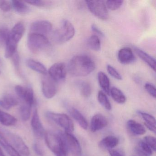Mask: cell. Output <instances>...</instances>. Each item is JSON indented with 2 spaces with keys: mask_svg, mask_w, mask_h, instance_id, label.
<instances>
[{
  "mask_svg": "<svg viewBox=\"0 0 156 156\" xmlns=\"http://www.w3.org/2000/svg\"><path fill=\"white\" fill-rule=\"evenodd\" d=\"M98 99L100 104L108 110L111 109V105L106 94L102 91H99Z\"/></svg>",
  "mask_w": 156,
  "mask_h": 156,
  "instance_id": "obj_32",
  "label": "cell"
},
{
  "mask_svg": "<svg viewBox=\"0 0 156 156\" xmlns=\"http://www.w3.org/2000/svg\"><path fill=\"white\" fill-rule=\"evenodd\" d=\"M91 29H92V31L94 33H95L97 34L98 35H100L101 36H104V34L101 31V30L95 25V24H93L91 26Z\"/></svg>",
  "mask_w": 156,
  "mask_h": 156,
  "instance_id": "obj_42",
  "label": "cell"
},
{
  "mask_svg": "<svg viewBox=\"0 0 156 156\" xmlns=\"http://www.w3.org/2000/svg\"><path fill=\"white\" fill-rule=\"evenodd\" d=\"M108 124V121L105 116L100 114H97L92 117L90 129L92 132H96L106 126Z\"/></svg>",
  "mask_w": 156,
  "mask_h": 156,
  "instance_id": "obj_15",
  "label": "cell"
},
{
  "mask_svg": "<svg viewBox=\"0 0 156 156\" xmlns=\"http://www.w3.org/2000/svg\"><path fill=\"white\" fill-rule=\"evenodd\" d=\"M107 70L109 74L115 79L118 80H121L122 77L119 73L110 65H108L107 66Z\"/></svg>",
  "mask_w": 156,
  "mask_h": 156,
  "instance_id": "obj_36",
  "label": "cell"
},
{
  "mask_svg": "<svg viewBox=\"0 0 156 156\" xmlns=\"http://www.w3.org/2000/svg\"><path fill=\"white\" fill-rule=\"evenodd\" d=\"M12 57H13V61L16 67H19V56L18 53H16Z\"/></svg>",
  "mask_w": 156,
  "mask_h": 156,
  "instance_id": "obj_43",
  "label": "cell"
},
{
  "mask_svg": "<svg viewBox=\"0 0 156 156\" xmlns=\"http://www.w3.org/2000/svg\"><path fill=\"white\" fill-rule=\"evenodd\" d=\"M49 44V40L44 35L30 33L28 36L27 41L28 48L33 53H37L42 51Z\"/></svg>",
  "mask_w": 156,
  "mask_h": 156,
  "instance_id": "obj_4",
  "label": "cell"
},
{
  "mask_svg": "<svg viewBox=\"0 0 156 156\" xmlns=\"http://www.w3.org/2000/svg\"><path fill=\"white\" fill-rule=\"evenodd\" d=\"M81 94L84 98H88L92 93L91 85L87 82H82L80 84Z\"/></svg>",
  "mask_w": 156,
  "mask_h": 156,
  "instance_id": "obj_33",
  "label": "cell"
},
{
  "mask_svg": "<svg viewBox=\"0 0 156 156\" xmlns=\"http://www.w3.org/2000/svg\"><path fill=\"white\" fill-rule=\"evenodd\" d=\"M25 3H28L30 5L36 7H44L48 5L49 2L44 1H26L24 2Z\"/></svg>",
  "mask_w": 156,
  "mask_h": 156,
  "instance_id": "obj_39",
  "label": "cell"
},
{
  "mask_svg": "<svg viewBox=\"0 0 156 156\" xmlns=\"http://www.w3.org/2000/svg\"><path fill=\"white\" fill-rule=\"evenodd\" d=\"M60 134L64 141L67 150L74 156H81L82 148L77 139L71 133L66 131L60 133Z\"/></svg>",
  "mask_w": 156,
  "mask_h": 156,
  "instance_id": "obj_8",
  "label": "cell"
},
{
  "mask_svg": "<svg viewBox=\"0 0 156 156\" xmlns=\"http://www.w3.org/2000/svg\"><path fill=\"white\" fill-rule=\"evenodd\" d=\"M109 153L110 156H123L118 151L113 150H109Z\"/></svg>",
  "mask_w": 156,
  "mask_h": 156,
  "instance_id": "obj_44",
  "label": "cell"
},
{
  "mask_svg": "<svg viewBox=\"0 0 156 156\" xmlns=\"http://www.w3.org/2000/svg\"><path fill=\"white\" fill-rule=\"evenodd\" d=\"M0 156H5L4 153H3V151L1 148V147H0Z\"/></svg>",
  "mask_w": 156,
  "mask_h": 156,
  "instance_id": "obj_45",
  "label": "cell"
},
{
  "mask_svg": "<svg viewBox=\"0 0 156 156\" xmlns=\"http://www.w3.org/2000/svg\"><path fill=\"white\" fill-rule=\"evenodd\" d=\"M33 149L35 153L38 156H44V151L41 144L38 143H34L33 145Z\"/></svg>",
  "mask_w": 156,
  "mask_h": 156,
  "instance_id": "obj_41",
  "label": "cell"
},
{
  "mask_svg": "<svg viewBox=\"0 0 156 156\" xmlns=\"http://www.w3.org/2000/svg\"><path fill=\"white\" fill-rule=\"evenodd\" d=\"M11 3L7 1H0V9L5 12H8L10 10Z\"/></svg>",
  "mask_w": 156,
  "mask_h": 156,
  "instance_id": "obj_40",
  "label": "cell"
},
{
  "mask_svg": "<svg viewBox=\"0 0 156 156\" xmlns=\"http://www.w3.org/2000/svg\"><path fill=\"white\" fill-rule=\"evenodd\" d=\"M32 107V106L24 103L21 106L20 108V114L22 119L23 121H27L30 119Z\"/></svg>",
  "mask_w": 156,
  "mask_h": 156,
  "instance_id": "obj_31",
  "label": "cell"
},
{
  "mask_svg": "<svg viewBox=\"0 0 156 156\" xmlns=\"http://www.w3.org/2000/svg\"><path fill=\"white\" fill-rule=\"evenodd\" d=\"M136 151L140 156H152V150L144 141L139 142Z\"/></svg>",
  "mask_w": 156,
  "mask_h": 156,
  "instance_id": "obj_27",
  "label": "cell"
},
{
  "mask_svg": "<svg viewBox=\"0 0 156 156\" xmlns=\"http://www.w3.org/2000/svg\"><path fill=\"white\" fill-rule=\"evenodd\" d=\"M139 114L145 121V126L149 130L156 133V120L155 118L147 113L140 112Z\"/></svg>",
  "mask_w": 156,
  "mask_h": 156,
  "instance_id": "obj_25",
  "label": "cell"
},
{
  "mask_svg": "<svg viewBox=\"0 0 156 156\" xmlns=\"http://www.w3.org/2000/svg\"><path fill=\"white\" fill-rule=\"evenodd\" d=\"M143 141L154 151H156V138L151 136H147L144 138Z\"/></svg>",
  "mask_w": 156,
  "mask_h": 156,
  "instance_id": "obj_37",
  "label": "cell"
},
{
  "mask_svg": "<svg viewBox=\"0 0 156 156\" xmlns=\"http://www.w3.org/2000/svg\"><path fill=\"white\" fill-rule=\"evenodd\" d=\"M75 30L69 21L65 20L54 33V38L56 42L62 44L71 40L74 36Z\"/></svg>",
  "mask_w": 156,
  "mask_h": 156,
  "instance_id": "obj_3",
  "label": "cell"
},
{
  "mask_svg": "<svg viewBox=\"0 0 156 156\" xmlns=\"http://www.w3.org/2000/svg\"><path fill=\"white\" fill-rule=\"evenodd\" d=\"M10 31L6 27H0V42L6 44L9 35Z\"/></svg>",
  "mask_w": 156,
  "mask_h": 156,
  "instance_id": "obj_35",
  "label": "cell"
},
{
  "mask_svg": "<svg viewBox=\"0 0 156 156\" xmlns=\"http://www.w3.org/2000/svg\"><path fill=\"white\" fill-rule=\"evenodd\" d=\"M52 30V25L48 21L41 20L34 22L30 26L31 33L45 35L50 33Z\"/></svg>",
  "mask_w": 156,
  "mask_h": 156,
  "instance_id": "obj_12",
  "label": "cell"
},
{
  "mask_svg": "<svg viewBox=\"0 0 156 156\" xmlns=\"http://www.w3.org/2000/svg\"><path fill=\"white\" fill-rule=\"evenodd\" d=\"M32 128L35 136L39 138H42L44 137L45 132L42 124L40 120V116L38 110L35 109L31 122Z\"/></svg>",
  "mask_w": 156,
  "mask_h": 156,
  "instance_id": "obj_13",
  "label": "cell"
},
{
  "mask_svg": "<svg viewBox=\"0 0 156 156\" xmlns=\"http://www.w3.org/2000/svg\"><path fill=\"white\" fill-rule=\"evenodd\" d=\"M46 116L48 119L63 128L66 132L71 133L74 131L73 123L69 117L66 114L47 112Z\"/></svg>",
  "mask_w": 156,
  "mask_h": 156,
  "instance_id": "obj_7",
  "label": "cell"
},
{
  "mask_svg": "<svg viewBox=\"0 0 156 156\" xmlns=\"http://www.w3.org/2000/svg\"><path fill=\"white\" fill-rule=\"evenodd\" d=\"M19 103L18 98L10 94L5 95L0 99V106L7 110L16 106Z\"/></svg>",
  "mask_w": 156,
  "mask_h": 156,
  "instance_id": "obj_18",
  "label": "cell"
},
{
  "mask_svg": "<svg viewBox=\"0 0 156 156\" xmlns=\"http://www.w3.org/2000/svg\"><path fill=\"white\" fill-rule=\"evenodd\" d=\"M7 139L9 143L20 153L28 156L30 153L29 147L23 140L18 135L7 131L5 129H0Z\"/></svg>",
  "mask_w": 156,
  "mask_h": 156,
  "instance_id": "obj_5",
  "label": "cell"
},
{
  "mask_svg": "<svg viewBox=\"0 0 156 156\" xmlns=\"http://www.w3.org/2000/svg\"><path fill=\"white\" fill-rule=\"evenodd\" d=\"M98 79L100 87L106 94L110 95V81L108 76L103 72H100L98 74Z\"/></svg>",
  "mask_w": 156,
  "mask_h": 156,
  "instance_id": "obj_22",
  "label": "cell"
},
{
  "mask_svg": "<svg viewBox=\"0 0 156 156\" xmlns=\"http://www.w3.org/2000/svg\"><path fill=\"white\" fill-rule=\"evenodd\" d=\"M15 91L24 104L33 106L34 103V94L31 88L17 85L15 86Z\"/></svg>",
  "mask_w": 156,
  "mask_h": 156,
  "instance_id": "obj_11",
  "label": "cell"
},
{
  "mask_svg": "<svg viewBox=\"0 0 156 156\" xmlns=\"http://www.w3.org/2000/svg\"><path fill=\"white\" fill-rule=\"evenodd\" d=\"M123 1H107L106 2L107 8L112 11L116 10L121 7L123 4Z\"/></svg>",
  "mask_w": 156,
  "mask_h": 156,
  "instance_id": "obj_34",
  "label": "cell"
},
{
  "mask_svg": "<svg viewBox=\"0 0 156 156\" xmlns=\"http://www.w3.org/2000/svg\"><path fill=\"white\" fill-rule=\"evenodd\" d=\"M110 94L113 99L118 104H123L126 102V96L119 88L113 87L110 89Z\"/></svg>",
  "mask_w": 156,
  "mask_h": 156,
  "instance_id": "obj_28",
  "label": "cell"
},
{
  "mask_svg": "<svg viewBox=\"0 0 156 156\" xmlns=\"http://www.w3.org/2000/svg\"><path fill=\"white\" fill-rule=\"evenodd\" d=\"M24 32L25 27L23 23L22 22L18 23L10 32L8 39L18 44L23 36Z\"/></svg>",
  "mask_w": 156,
  "mask_h": 156,
  "instance_id": "obj_16",
  "label": "cell"
},
{
  "mask_svg": "<svg viewBox=\"0 0 156 156\" xmlns=\"http://www.w3.org/2000/svg\"><path fill=\"white\" fill-rule=\"evenodd\" d=\"M145 89L151 96L156 98V91L155 86L150 83H147L144 86Z\"/></svg>",
  "mask_w": 156,
  "mask_h": 156,
  "instance_id": "obj_38",
  "label": "cell"
},
{
  "mask_svg": "<svg viewBox=\"0 0 156 156\" xmlns=\"http://www.w3.org/2000/svg\"><path fill=\"white\" fill-rule=\"evenodd\" d=\"M48 73L49 76L55 82L63 81L66 77L67 68L63 63H56L50 67Z\"/></svg>",
  "mask_w": 156,
  "mask_h": 156,
  "instance_id": "obj_10",
  "label": "cell"
},
{
  "mask_svg": "<svg viewBox=\"0 0 156 156\" xmlns=\"http://www.w3.org/2000/svg\"><path fill=\"white\" fill-rule=\"evenodd\" d=\"M128 128L129 131L135 135H142L146 133L145 127L140 123L135 120L130 119L127 123Z\"/></svg>",
  "mask_w": 156,
  "mask_h": 156,
  "instance_id": "obj_21",
  "label": "cell"
},
{
  "mask_svg": "<svg viewBox=\"0 0 156 156\" xmlns=\"http://www.w3.org/2000/svg\"><path fill=\"white\" fill-rule=\"evenodd\" d=\"M85 2L90 12L97 18L102 20H106L108 19V13L105 2L102 0H94Z\"/></svg>",
  "mask_w": 156,
  "mask_h": 156,
  "instance_id": "obj_6",
  "label": "cell"
},
{
  "mask_svg": "<svg viewBox=\"0 0 156 156\" xmlns=\"http://www.w3.org/2000/svg\"><path fill=\"white\" fill-rule=\"evenodd\" d=\"M0 145L10 156H21L20 153L9 143L3 133L0 130Z\"/></svg>",
  "mask_w": 156,
  "mask_h": 156,
  "instance_id": "obj_20",
  "label": "cell"
},
{
  "mask_svg": "<svg viewBox=\"0 0 156 156\" xmlns=\"http://www.w3.org/2000/svg\"><path fill=\"white\" fill-rule=\"evenodd\" d=\"M28 67L35 72L44 75L47 74V69L42 64L33 59H28L26 61Z\"/></svg>",
  "mask_w": 156,
  "mask_h": 156,
  "instance_id": "obj_26",
  "label": "cell"
},
{
  "mask_svg": "<svg viewBox=\"0 0 156 156\" xmlns=\"http://www.w3.org/2000/svg\"><path fill=\"white\" fill-rule=\"evenodd\" d=\"M119 142L118 138L114 136H109L105 137L99 142L101 148L111 149L117 146Z\"/></svg>",
  "mask_w": 156,
  "mask_h": 156,
  "instance_id": "obj_23",
  "label": "cell"
},
{
  "mask_svg": "<svg viewBox=\"0 0 156 156\" xmlns=\"http://www.w3.org/2000/svg\"><path fill=\"white\" fill-rule=\"evenodd\" d=\"M134 50L136 54L152 70H156V61L152 56L148 54L146 52L138 47H134Z\"/></svg>",
  "mask_w": 156,
  "mask_h": 156,
  "instance_id": "obj_17",
  "label": "cell"
},
{
  "mask_svg": "<svg viewBox=\"0 0 156 156\" xmlns=\"http://www.w3.org/2000/svg\"><path fill=\"white\" fill-rule=\"evenodd\" d=\"M69 114L80 125V126L84 129H87L88 123L85 118L76 108H70L68 109Z\"/></svg>",
  "mask_w": 156,
  "mask_h": 156,
  "instance_id": "obj_19",
  "label": "cell"
},
{
  "mask_svg": "<svg viewBox=\"0 0 156 156\" xmlns=\"http://www.w3.org/2000/svg\"><path fill=\"white\" fill-rule=\"evenodd\" d=\"M11 6L15 11L21 14H26L30 12V9L24 2L12 1Z\"/></svg>",
  "mask_w": 156,
  "mask_h": 156,
  "instance_id": "obj_29",
  "label": "cell"
},
{
  "mask_svg": "<svg viewBox=\"0 0 156 156\" xmlns=\"http://www.w3.org/2000/svg\"><path fill=\"white\" fill-rule=\"evenodd\" d=\"M95 67V64L91 57L85 55H79L70 60L67 70L73 76H85L94 72Z\"/></svg>",
  "mask_w": 156,
  "mask_h": 156,
  "instance_id": "obj_1",
  "label": "cell"
},
{
  "mask_svg": "<svg viewBox=\"0 0 156 156\" xmlns=\"http://www.w3.org/2000/svg\"><path fill=\"white\" fill-rule=\"evenodd\" d=\"M44 137L47 146L55 156H67L68 150L60 133L48 131L45 132Z\"/></svg>",
  "mask_w": 156,
  "mask_h": 156,
  "instance_id": "obj_2",
  "label": "cell"
},
{
  "mask_svg": "<svg viewBox=\"0 0 156 156\" xmlns=\"http://www.w3.org/2000/svg\"><path fill=\"white\" fill-rule=\"evenodd\" d=\"M42 88L44 95L48 99L52 98L57 92V82L49 75H44L42 79Z\"/></svg>",
  "mask_w": 156,
  "mask_h": 156,
  "instance_id": "obj_9",
  "label": "cell"
},
{
  "mask_svg": "<svg viewBox=\"0 0 156 156\" xmlns=\"http://www.w3.org/2000/svg\"><path fill=\"white\" fill-rule=\"evenodd\" d=\"M17 119L12 115L6 113L0 109V123L3 126H10L17 124Z\"/></svg>",
  "mask_w": 156,
  "mask_h": 156,
  "instance_id": "obj_24",
  "label": "cell"
},
{
  "mask_svg": "<svg viewBox=\"0 0 156 156\" xmlns=\"http://www.w3.org/2000/svg\"><path fill=\"white\" fill-rule=\"evenodd\" d=\"M117 57L119 62L124 65L132 63L136 60L133 51L129 47H124L120 49L118 53Z\"/></svg>",
  "mask_w": 156,
  "mask_h": 156,
  "instance_id": "obj_14",
  "label": "cell"
},
{
  "mask_svg": "<svg viewBox=\"0 0 156 156\" xmlns=\"http://www.w3.org/2000/svg\"><path fill=\"white\" fill-rule=\"evenodd\" d=\"M88 45L93 51H99L101 49V42L98 36L94 34L90 36L88 40Z\"/></svg>",
  "mask_w": 156,
  "mask_h": 156,
  "instance_id": "obj_30",
  "label": "cell"
}]
</instances>
